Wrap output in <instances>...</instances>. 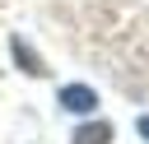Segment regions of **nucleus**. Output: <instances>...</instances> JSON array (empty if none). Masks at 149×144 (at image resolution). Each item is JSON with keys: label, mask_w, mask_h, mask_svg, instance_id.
I'll list each match as a JSON object with an SVG mask.
<instances>
[{"label": "nucleus", "mask_w": 149, "mask_h": 144, "mask_svg": "<svg viewBox=\"0 0 149 144\" xmlns=\"http://www.w3.org/2000/svg\"><path fill=\"white\" fill-rule=\"evenodd\" d=\"M56 102H61L65 111H74V116H88V111L98 107V93H93L88 84H65V88L56 93Z\"/></svg>", "instance_id": "obj_1"}, {"label": "nucleus", "mask_w": 149, "mask_h": 144, "mask_svg": "<svg viewBox=\"0 0 149 144\" xmlns=\"http://www.w3.org/2000/svg\"><path fill=\"white\" fill-rule=\"evenodd\" d=\"M70 144H112V125L107 121H88L70 135Z\"/></svg>", "instance_id": "obj_2"}, {"label": "nucleus", "mask_w": 149, "mask_h": 144, "mask_svg": "<svg viewBox=\"0 0 149 144\" xmlns=\"http://www.w3.org/2000/svg\"><path fill=\"white\" fill-rule=\"evenodd\" d=\"M9 51H14V60H19V65H28V74H47V65L37 60V51H33L23 37H14V42H9Z\"/></svg>", "instance_id": "obj_3"}, {"label": "nucleus", "mask_w": 149, "mask_h": 144, "mask_svg": "<svg viewBox=\"0 0 149 144\" xmlns=\"http://www.w3.org/2000/svg\"><path fill=\"white\" fill-rule=\"evenodd\" d=\"M140 135H144V139H149V116H140Z\"/></svg>", "instance_id": "obj_4"}]
</instances>
